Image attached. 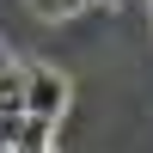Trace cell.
I'll return each mask as SVG.
<instances>
[{
	"mask_svg": "<svg viewBox=\"0 0 153 153\" xmlns=\"http://www.w3.org/2000/svg\"><path fill=\"white\" fill-rule=\"evenodd\" d=\"M25 80H31V68H19V61L0 68V110H12V117L25 110Z\"/></svg>",
	"mask_w": 153,
	"mask_h": 153,
	"instance_id": "cell-3",
	"label": "cell"
},
{
	"mask_svg": "<svg viewBox=\"0 0 153 153\" xmlns=\"http://www.w3.org/2000/svg\"><path fill=\"white\" fill-rule=\"evenodd\" d=\"M0 68H12V55H6V43H0Z\"/></svg>",
	"mask_w": 153,
	"mask_h": 153,
	"instance_id": "cell-5",
	"label": "cell"
},
{
	"mask_svg": "<svg viewBox=\"0 0 153 153\" xmlns=\"http://www.w3.org/2000/svg\"><path fill=\"white\" fill-rule=\"evenodd\" d=\"M68 74L61 68H31V80H25V110L31 117H55L61 123V110H68Z\"/></svg>",
	"mask_w": 153,
	"mask_h": 153,
	"instance_id": "cell-1",
	"label": "cell"
},
{
	"mask_svg": "<svg viewBox=\"0 0 153 153\" xmlns=\"http://www.w3.org/2000/svg\"><path fill=\"white\" fill-rule=\"evenodd\" d=\"M31 6V19H43V25H68V19H80L86 6H98V0H25Z\"/></svg>",
	"mask_w": 153,
	"mask_h": 153,
	"instance_id": "cell-2",
	"label": "cell"
},
{
	"mask_svg": "<svg viewBox=\"0 0 153 153\" xmlns=\"http://www.w3.org/2000/svg\"><path fill=\"white\" fill-rule=\"evenodd\" d=\"M49 135H55V117H31V110H25L19 147H25V153H49Z\"/></svg>",
	"mask_w": 153,
	"mask_h": 153,
	"instance_id": "cell-4",
	"label": "cell"
}]
</instances>
